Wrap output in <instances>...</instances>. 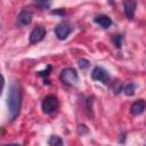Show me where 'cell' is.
I'll return each mask as SVG.
<instances>
[{"mask_svg":"<svg viewBox=\"0 0 146 146\" xmlns=\"http://www.w3.org/2000/svg\"><path fill=\"white\" fill-rule=\"evenodd\" d=\"M21 104H22V94L19 87L13 82L9 87L8 96H7V106L9 111V119L13 121L16 119V116L19 113L21 110Z\"/></svg>","mask_w":146,"mask_h":146,"instance_id":"1","label":"cell"},{"mask_svg":"<svg viewBox=\"0 0 146 146\" xmlns=\"http://www.w3.org/2000/svg\"><path fill=\"white\" fill-rule=\"evenodd\" d=\"M59 107V103L56 96L54 95H48L43 98L42 104H41V108L42 112L44 114H54Z\"/></svg>","mask_w":146,"mask_h":146,"instance_id":"2","label":"cell"},{"mask_svg":"<svg viewBox=\"0 0 146 146\" xmlns=\"http://www.w3.org/2000/svg\"><path fill=\"white\" fill-rule=\"evenodd\" d=\"M59 78L65 84H68V86H74L79 81V75L73 67H66L62 70Z\"/></svg>","mask_w":146,"mask_h":146,"instance_id":"3","label":"cell"},{"mask_svg":"<svg viewBox=\"0 0 146 146\" xmlns=\"http://www.w3.org/2000/svg\"><path fill=\"white\" fill-rule=\"evenodd\" d=\"M91 78L95 81H99L104 84H107L110 81V75L107 73V71L100 66H95L92 72H91Z\"/></svg>","mask_w":146,"mask_h":146,"instance_id":"4","label":"cell"},{"mask_svg":"<svg viewBox=\"0 0 146 146\" xmlns=\"http://www.w3.org/2000/svg\"><path fill=\"white\" fill-rule=\"evenodd\" d=\"M72 30L73 29L67 23H60L55 27V34L59 40H65L71 34Z\"/></svg>","mask_w":146,"mask_h":146,"instance_id":"5","label":"cell"},{"mask_svg":"<svg viewBox=\"0 0 146 146\" xmlns=\"http://www.w3.org/2000/svg\"><path fill=\"white\" fill-rule=\"evenodd\" d=\"M46 35V29L42 26H36L34 27L31 33H30V43L31 44H35L38 42H40Z\"/></svg>","mask_w":146,"mask_h":146,"instance_id":"6","label":"cell"},{"mask_svg":"<svg viewBox=\"0 0 146 146\" xmlns=\"http://www.w3.org/2000/svg\"><path fill=\"white\" fill-rule=\"evenodd\" d=\"M32 17H33L32 11L27 8H24L17 16V24L19 26H26L32 22Z\"/></svg>","mask_w":146,"mask_h":146,"instance_id":"7","label":"cell"},{"mask_svg":"<svg viewBox=\"0 0 146 146\" xmlns=\"http://www.w3.org/2000/svg\"><path fill=\"white\" fill-rule=\"evenodd\" d=\"M136 6H137V2L136 1H132V0H125V1H123V8H124V14H125L127 18H129V19H132L133 18Z\"/></svg>","mask_w":146,"mask_h":146,"instance_id":"8","label":"cell"},{"mask_svg":"<svg viewBox=\"0 0 146 146\" xmlns=\"http://www.w3.org/2000/svg\"><path fill=\"white\" fill-rule=\"evenodd\" d=\"M145 111V102L143 99H138L137 102L132 103L131 107H130V112L132 115H140L143 114Z\"/></svg>","mask_w":146,"mask_h":146,"instance_id":"9","label":"cell"},{"mask_svg":"<svg viewBox=\"0 0 146 146\" xmlns=\"http://www.w3.org/2000/svg\"><path fill=\"white\" fill-rule=\"evenodd\" d=\"M95 23L102 26L103 29H108L112 25V19L106 15H98L95 17Z\"/></svg>","mask_w":146,"mask_h":146,"instance_id":"10","label":"cell"},{"mask_svg":"<svg viewBox=\"0 0 146 146\" xmlns=\"http://www.w3.org/2000/svg\"><path fill=\"white\" fill-rule=\"evenodd\" d=\"M48 144H49V146H64V143H63L62 138L59 136H56V135L50 136V138L48 140Z\"/></svg>","mask_w":146,"mask_h":146,"instance_id":"11","label":"cell"},{"mask_svg":"<svg viewBox=\"0 0 146 146\" xmlns=\"http://www.w3.org/2000/svg\"><path fill=\"white\" fill-rule=\"evenodd\" d=\"M123 91H124V94H125L127 96H133V95H135V91H136V84L132 83V82L128 83V84L124 87Z\"/></svg>","mask_w":146,"mask_h":146,"instance_id":"12","label":"cell"},{"mask_svg":"<svg viewBox=\"0 0 146 146\" xmlns=\"http://www.w3.org/2000/svg\"><path fill=\"white\" fill-rule=\"evenodd\" d=\"M112 41H113V43H114V46L116 48H121V46H122V35H120V34L113 35L112 36Z\"/></svg>","mask_w":146,"mask_h":146,"instance_id":"13","label":"cell"},{"mask_svg":"<svg viewBox=\"0 0 146 146\" xmlns=\"http://www.w3.org/2000/svg\"><path fill=\"white\" fill-rule=\"evenodd\" d=\"M78 64H79V66H80V68H87L88 66H89V60L88 59H86V58H80L79 59V62H78Z\"/></svg>","mask_w":146,"mask_h":146,"instance_id":"14","label":"cell"},{"mask_svg":"<svg viewBox=\"0 0 146 146\" xmlns=\"http://www.w3.org/2000/svg\"><path fill=\"white\" fill-rule=\"evenodd\" d=\"M50 5H51V2H50V1H39V2H36V3H35V6L40 7L41 9L49 8V7H50Z\"/></svg>","mask_w":146,"mask_h":146,"instance_id":"15","label":"cell"},{"mask_svg":"<svg viewBox=\"0 0 146 146\" xmlns=\"http://www.w3.org/2000/svg\"><path fill=\"white\" fill-rule=\"evenodd\" d=\"M78 132H79V135H86L88 132V128L84 124H80L78 127Z\"/></svg>","mask_w":146,"mask_h":146,"instance_id":"16","label":"cell"},{"mask_svg":"<svg viewBox=\"0 0 146 146\" xmlns=\"http://www.w3.org/2000/svg\"><path fill=\"white\" fill-rule=\"evenodd\" d=\"M121 90H122V84L121 83H119V82H116L115 83V86L113 87V91H114V94H120L121 92Z\"/></svg>","mask_w":146,"mask_h":146,"instance_id":"17","label":"cell"},{"mask_svg":"<svg viewBox=\"0 0 146 146\" xmlns=\"http://www.w3.org/2000/svg\"><path fill=\"white\" fill-rule=\"evenodd\" d=\"M50 71H51V66H50V65H48V66H47V68H46L44 71H40L38 74H39L40 76H44V75H48Z\"/></svg>","mask_w":146,"mask_h":146,"instance_id":"18","label":"cell"},{"mask_svg":"<svg viewBox=\"0 0 146 146\" xmlns=\"http://www.w3.org/2000/svg\"><path fill=\"white\" fill-rule=\"evenodd\" d=\"M3 87H5V79H3V76L0 74V95L2 94V89H3Z\"/></svg>","mask_w":146,"mask_h":146,"instance_id":"19","label":"cell"},{"mask_svg":"<svg viewBox=\"0 0 146 146\" xmlns=\"http://www.w3.org/2000/svg\"><path fill=\"white\" fill-rule=\"evenodd\" d=\"M3 146H21L18 144H7V145H3Z\"/></svg>","mask_w":146,"mask_h":146,"instance_id":"20","label":"cell"}]
</instances>
